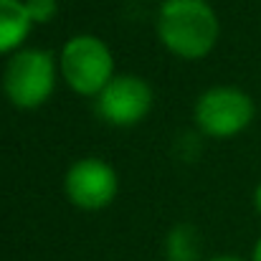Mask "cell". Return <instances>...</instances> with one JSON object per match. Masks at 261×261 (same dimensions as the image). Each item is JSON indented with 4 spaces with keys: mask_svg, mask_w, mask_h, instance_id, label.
Returning <instances> with one entry per match:
<instances>
[{
    "mask_svg": "<svg viewBox=\"0 0 261 261\" xmlns=\"http://www.w3.org/2000/svg\"><path fill=\"white\" fill-rule=\"evenodd\" d=\"M155 31L165 51L185 61H200L216 48L221 23L208 0H163Z\"/></svg>",
    "mask_w": 261,
    "mask_h": 261,
    "instance_id": "cell-1",
    "label": "cell"
},
{
    "mask_svg": "<svg viewBox=\"0 0 261 261\" xmlns=\"http://www.w3.org/2000/svg\"><path fill=\"white\" fill-rule=\"evenodd\" d=\"M59 76V59L51 51L23 46L8 56L0 82L5 99L15 109L33 112L51 99Z\"/></svg>",
    "mask_w": 261,
    "mask_h": 261,
    "instance_id": "cell-2",
    "label": "cell"
},
{
    "mask_svg": "<svg viewBox=\"0 0 261 261\" xmlns=\"http://www.w3.org/2000/svg\"><path fill=\"white\" fill-rule=\"evenodd\" d=\"M59 74L79 96H99L114 74V54L104 38L94 33L71 36L59 54Z\"/></svg>",
    "mask_w": 261,
    "mask_h": 261,
    "instance_id": "cell-3",
    "label": "cell"
},
{
    "mask_svg": "<svg viewBox=\"0 0 261 261\" xmlns=\"http://www.w3.org/2000/svg\"><path fill=\"white\" fill-rule=\"evenodd\" d=\"M256 101L249 91L233 84H216L200 91L193 107V122L211 140H231L251 127Z\"/></svg>",
    "mask_w": 261,
    "mask_h": 261,
    "instance_id": "cell-4",
    "label": "cell"
},
{
    "mask_svg": "<svg viewBox=\"0 0 261 261\" xmlns=\"http://www.w3.org/2000/svg\"><path fill=\"white\" fill-rule=\"evenodd\" d=\"M152 84L137 74H117L96 96V114L104 124L127 129L137 127L152 109Z\"/></svg>",
    "mask_w": 261,
    "mask_h": 261,
    "instance_id": "cell-5",
    "label": "cell"
},
{
    "mask_svg": "<svg viewBox=\"0 0 261 261\" xmlns=\"http://www.w3.org/2000/svg\"><path fill=\"white\" fill-rule=\"evenodd\" d=\"M119 190L117 170L101 158H79L64 175V193L79 211L96 213L112 205Z\"/></svg>",
    "mask_w": 261,
    "mask_h": 261,
    "instance_id": "cell-6",
    "label": "cell"
},
{
    "mask_svg": "<svg viewBox=\"0 0 261 261\" xmlns=\"http://www.w3.org/2000/svg\"><path fill=\"white\" fill-rule=\"evenodd\" d=\"M31 31L33 20L25 10V0H0V56L20 51Z\"/></svg>",
    "mask_w": 261,
    "mask_h": 261,
    "instance_id": "cell-7",
    "label": "cell"
},
{
    "mask_svg": "<svg viewBox=\"0 0 261 261\" xmlns=\"http://www.w3.org/2000/svg\"><path fill=\"white\" fill-rule=\"evenodd\" d=\"M165 261H200V233L193 223H175L163 241Z\"/></svg>",
    "mask_w": 261,
    "mask_h": 261,
    "instance_id": "cell-8",
    "label": "cell"
},
{
    "mask_svg": "<svg viewBox=\"0 0 261 261\" xmlns=\"http://www.w3.org/2000/svg\"><path fill=\"white\" fill-rule=\"evenodd\" d=\"M25 10L33 20V25L51 23L59 13V0H25Z\"/></svg>",
    "mask_w": 261,
    "mask_h": 261,
    "instance_id": "cell-9",
    "label": "cell"
},
{
    "mask_svg": "<svg viewBox=\"0 0 261 261\" xmlns=\"http://www.w3.org/2000/svg\"><path fill=\"white\" fill-rule=\"evenodd\" d=\"M254 208H256V213L261 216V182L254 188Z\"/></svg>",
    "mask_w": 261,
    "mask_h": 261,
    "instance_id": "cell-10",
    "label": "cell"
},
{
    "mask_svg": "<svg viewBox=\"0 0 261 261\" xmlns=\"http://www.w3.org/2000/svg\"><path fill=\"white\" fill-rule=\"evenodd\" d=\"M208 261H246V259H241L236 254H221V256H213V259H208Z\"/></svg>",
    "mask_w": 261,
    "mask_h": 261,
    "instance_id": "cell-11",
    "label": "cell"
},
{
    "mask_svg": "<svg viewBox=\"0 0 261 261\" xmlns=\"http://www.w3.org/2000/svg\"><path fill=\"white\" fill-rule=\"evenodd\" d=\"M251 261H261V239L254 244V251H251Z\"/></svg>",
    "mask_w": 261,
    "mask_h": 261,
    "instance_id": "cell-12",
    "label": "cell"
}]
</instances>
